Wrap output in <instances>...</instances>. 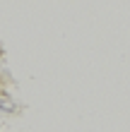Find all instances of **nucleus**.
<instances>
[{
	"instance_id": "nucleus-1",
	"label": "nucleus",
	"mask_w": 130,
	"mask_h": 132,
	"mask_svg": "<svg viewBox=\"0 0 130 132\" xmlns=\"http://www.w3.org/2000/svg\"><path fill=\"white\" fill-rule=\"evenodd\" d=\"M0 108H5V111H12L14 106H7V103H3V101H0Z\"/></svg>"
}]
</instances>
